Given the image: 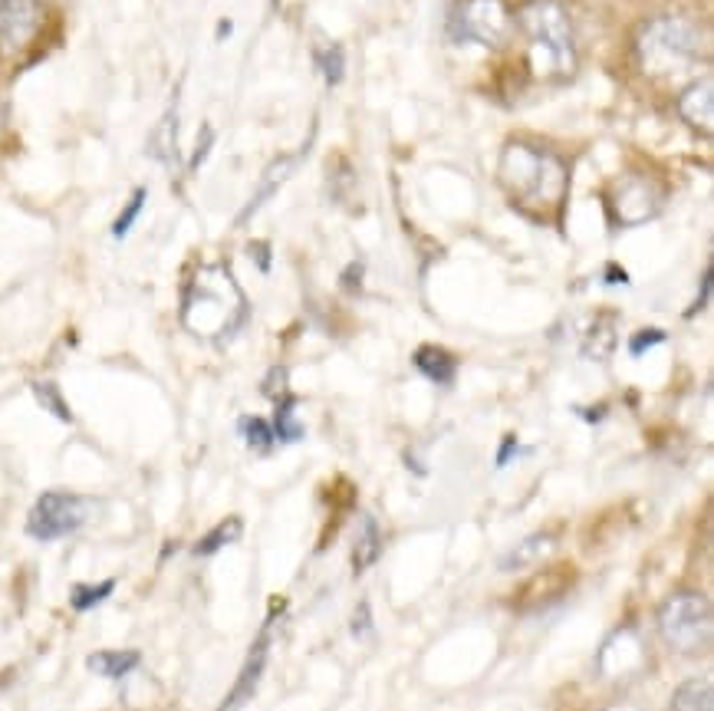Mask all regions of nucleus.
Here are the masks:
<instances>
[{"label":"nucleus","mask_w":714,"mask_h":711,"mask_svg":"<svg viewBox=\"0 0 714 711\" xmlns=\"http://www.w3.org/2000/svg\"><path fill=\"white\" fill-rule=\"evenodd\" d=\"M662 208V195L649 178L629 175L616 185V218L622 228H636L642 221H652Z\"/></svg>","instance_id":"obj_9"},{"label":"nucleus","mask_w":714,"mask_h":711,"mask_svg":"<svg viewBox=\"0 0 714 711\" xmlns=\"http://www.w3.org/2000/svg\"><path fill=\"white\" fill-rule=\"evenodd\" d=\"M497 182L507 198L524 211H557L570 191L566 165L553 152H543L527 142H507L497 165Z\"/></svg>","instance_id":"obj_2"},{"label":"nucleus","mask_w":714,"mask_h":711,"mask_svg":"<svg viewBox=\"0 0 714 711\" xmlns=\"http://www.w3.org/2000/svg\"><path fill=\"white\" fill-rule=\"evenodd\" d=\"M678 112L688 122L691 129H701L705 135H711L714 126V79L701 76L695 79L682 96H678Z\"/></svg>","instance_id":"obj_11"},{"label":"nucleus","mask_w":714,"mask_h":711,"mask_svg":"<svg viewBox=\"0 0 714 711\" xmlns=\"http://www.w3.org/2000/svg\"><path fill=\"white\" fill-rule=\"evenodd\" d=\"M550 547H553V537H550V534L527 537L524 544H517V547L501 560V570H507V573H510V570H524V567H530V563H537Z\"/></svg>","instance_id":"obj_17"},{"label":"nucleus","mask_w":714,"mask_h":711,"mask_svg":"<svg viewBox=\"0 0 714 711\" xmlns=\"http://www.w3.org/2000/svg\"><path fill=\"white\" fill-rule=\"evenodd\" d=\"M112 590H116V580H102V583H96V586L79 583L76 590H73V596H70V603H73L76 613H86V609H93V606H99L102 600H109Z\"/></svg>","instance_id":"obj_19"},{"label":"nucleus","mask_w":714,"mask_h":711,"mask_svg":"<svg viewBox=\"0 0 714 711\" xmlns=\"http://www.w3.org/2000/svg\"><path fill=\"white\" fill-rule=\"evenodd\" d=\"M89 517H93V501L70 491H47L33 504L27 517V534L37 540H60L86 527Z\"/></svg>","instance_id":"obj_7"},{"label":"nucleus","mask_w":714,"mask_h":711,"mask_svg":"<svg viewBox=\"0 0 714 711\" xmlns=\"http://www.w3.org/2000/svg\"><path fill=\"white\" fill-rule=\"evenodd\" d=\"M343 73H346V53H343V47L333 43V47L323 53V76L330 86H339L343 83Z\"/></svg>","instance_id":"obj_23"},{"label":"nucleus","mask_w":714,"mask_h":711,"mask_svg":"<svg viewBox=\"0 0 714 711\" xmlns=\"http://www.w3.org/2000/svg\"><path fill=\"white\" fill-rule=\"evenodd\" d=\"M142 656L132 649H122V652H93L89 656V669L96 675H106V679H122V675H129L132 669H139Z\"/></svg>","instance_id":"obj_15"},{"label":"nucleus","mask_w":714,"mask_h":711,"mask_svg":"<svg viewBox=\"0 0 714 711\" xmlns=\"http://www.w3.org/2000/svg\"><path fill=\"white\" fill-rule=\"evenodd\" d=\"M145 198H149V195H145V188L135 191L132 201L126 205V211H122L119 218H116V224H112V234H116V237H126V234H129V228L135 224V218H139V211H142V205H145Z\"/></svg>","instance_id":"obj_24"},{"label":"nucleus","mask_w":714,"mask_h":711,"mask_svg":"<svg viewBox=\"0 0 714 711\" xmlns=\"http://www.w3.org/2000/svg\"><path fill=\"white\" fill-rule=\"evenodd\" d=\"M510 451H517V442L514 438H504V448H501V455H497V465H507Z\"/></svg>","instance_id":"obj_28"},{"label":"nucleus","mask_w":714,"mask_h":711,"mask_svg":"<svg viewBox=\"0 0 714 711\" xmlns=\"http://www.w3.org/2000/svg\"><path fill=\"white\" fill-rule=\"evenodd\" d=\"M415 366L422 376H428L432 382H438V386H451L455 382V372H458V363H455V356L445 353L441 346H422L415 353Z\"/></svg>","instance_id":"obj_12"},{"label":"nucleus","mask_w":714,"mask_h":711,"mask_svg":"<svg viewBox=\"0 0 714 711\" xmlns=\"http://www.w3.org/2000/svg\"><path fill=\"white\" fill-rule=\"evenodd\" d=\"M241 432L247 438V445L257 451H270V445H274V428H270L264 419H244Z\"/></svg>","instance_id":"obj_22"},{"label":"nucleus","mask_w":714,"mask_h":711,"mask_svg":"<svg viewBox=\"0 0 714 711\" xmlns=\"http://www.w3.org/2000/svg\"><path fill=\"white\" fill-rule=\"evenodd\" d=\"M290 172H293V158H280V162L270 165L267 172H264V182H260V188H257V195H254L251 201H247V208L241 211V218H237V224H244L247 218H254V214H257L260 208H264V201H267L270 195H274V191H277L283 182H287V175H290Z\"/></svg>","instance_id":"obj_14"},{"label":"nucleus","mask_w":714,"mask_h":711,"mask_svg":"<svg viewBox=\"0 0 714 711\" xmlns=\"http://www.w3.org/2000/svg\"><path fill=\"white\" fill-rule=\"evenodd\" d=\"M382 553V534H379V524L372 521L366 514L359 521V530H356V544H353V570L356 573H366L372 563L379 560Z\"/></svg>","instance_id":"obj_13"},{"label":"nucleus","mask_w":714,"mask_h":711,"mask_svg":"<svg viewBox=\"0 0 714 711\" xmlns=\"http://www.w3.org/2000/svg\"><path fill=\"white\" fill-rule=\"evenodd\" d=\"M514 33V14L504 0H461L451 17V37L481 47H504Z\"/></svg>","instance_id":"obj_6"},{"label":"nucleus","mask_w":714,"mask_h":711,"mask_svg":"<svg viewBox=\"0 0 714 711\" xmlns=\"http://www.w3.org/2000/svg\"><path fill=\"white\" fill-rule=\"evenodd\" d=\"M274 438L280 442H300L303 438V425L297 422V399L293 395H283L277 402V415H274Z\"/></svg>","instance_id":"obj_18"},{"label":"nucleus","mask_w":714,"mask_h":711,"mask_svg":"<svg viewBox=\"0 0 714 711\" xmlns=\"http://www.w3.org/2000/svg\"><path fill=\"white\" fill-rule=\"evenodd\" d=\"M708 297H711V267L705 270V277H701V293H698V300L688 307V313H685V316H695V313L705 310V307H708Z\"/></svg>","instance_id":"obj_27"},{"label":"nucleus","mask_w":714,"mask_h":711,"mask_svg":"<svg viewBox=\"0 0 714 711\" xmlns=\"http://www.w3.org/2000/svg\"><path fill=\"white\" fill-rule=\"evenodd\" d=\"M705 53V33L688 17H655L642 27L636 40V56L642 73L678 76L698 63Z\"/></svg>","instance_id":"obj_4"},{"label":"nucleus","mask_w":714,"mask_h":711,"mask_svg":"<svg viewBox=\"0 0 714 711\" xmlns=\"http://www.w3.org/2000/svg\"><path fill=\"white\" fill-rule=\"evenodd\" d=\"M237 537H241V521H234V517H231V521H224V524L214 527L211 534L195 547V553H198V557H211V553H218L221 547L234 544Z\"/></svg>","instance_id":"obj_20"},{"label":"nucleus","mask_w":714,"mask_h":711,"mask_svg":"<svg viewBox=\"0 0 714 711\" xmlns=\"http://www.w3.org/2000/svg\"><path fill=\"white\" fill-rule=\"evenodd\" d=\"M520 24L530 37V70L543 79H566L576 73L573 27L557 0H530L520 10Z\"/></svg>","instance_id":"obj_3"},{"label":"nucleus","mask_w":714,"mask_h":711,"mask_svg":"<svg viewBox=\"0 0 714 711\" xmlns=\"http://www.w3.org/2000/svg\"><path fill=\"white\" fill-rule=\"evenodd\" d=\"M33 395H37L43 409H50L60 422H70V419H73V415H70V405L63 402V395H60V389L53 386V382H33Z\"/></svg>","instance_id":"obj_21"},{"label":"nucleus","mask_w":714,"mask_h":711,"mask_svg":"<svg viewBox=\"0 0 714 711\" xmlns=\"http://www.w3.org/2000/svg\"><path fill=\"white\" fill-rule=\"evenodd\" d=\"M267 656H270V623L260 629V636L254 639V646L244 659V669H241V675H237L234 688L221 702L218 711H241L247 702H251L257 685H260V675H264V669H267Z\"/></svg>","instance_id":"obj_10"},{"label":"nucleus","mask_w":714,"mask_h":711,"mask_svg":"<svg viewBox=\"0 0 714 711\" xmlns=\"http://www.w3.org/2000/svg\"><path fill=\"white\" fill-rule=\"evenodd\" d=\"M672 711H714V692L708 679H691L675 692Z\"/></svg>","instance_id":"obj_16"},{"label":"nucleus","mask_w":714,"mask_h":711,"mask_svg":"<svg viewBox=\"0 0 714 711\" xmlns=\"http://www.w3.org/2000/svg\"><path fill=\"white\" fill-rule=\"evenodd\" d=\"M662 639L682 656H698L711 646V603L705 593L682 590L659 609Z\"/></svg>","instance_id":"obj_5"},{"label":"nucleus","mask_w":714,"mask_h":711,"mask_svg":"<svg viewBox=\"0 0 714 711\" xmlns=\"http://www.w3.org/2000/svg\"><path fill=\"white\" fill-rule=\"evenodd\" d=\"M655 343H665V333L662 330H642V333L632 336L629 349H632V356H642L645 349H652Z\"/></svg>","instance_id":"obj_25"},{"label":"nucleus","mask_w":714,"mask_h":711,"mask_svg":"<svg viewBox=\"0 0 714 711\" xmlns=\"http://www.w3.org/2000/svg\"><path fill=\"white\" fill-rule=\"evenodd\" d=\"M353 632H356L359 639L372 636V609H369V603H362V606L356 609V616H353Z\"/></svg>","instance_id":"obj_26"},{"label":"nucleus","mask_w":714,"mask_h":711,"mask_svg":"<svg viewBox=\"0 0 714 711\" xmlns=\"http://www.w3.org/2000/svg\"><path fill=\"white\" fill-rule=\"evenodd\" d=\"M43 27L40 0H0V53L27 50Z\"/></svg>","instance_id":"obj_8"},{"label":"nucleus","mask_w":714,"mask_h":711,"mask_svg":"<svg viewBox=\"0 0 714 711\" xmlns=\"http://www.w3.org/2000/svg\"><path fill=\"white\" fill-rule=\"evenodd\" d=\"M247 320V300L228 267L204 264L195 270L181 300V323L198 340H228Z\"/></svg>","instance_id":"obj_1"}]
</instances>
